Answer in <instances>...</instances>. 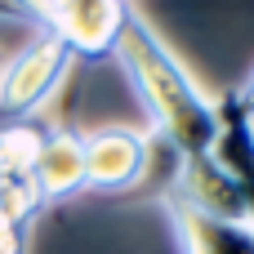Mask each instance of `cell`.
<instances>
[{
    "label": "cell",
    "instance_id": "obj_11",
    "mask_svg": "<svg viewBox=\"0 0 254 254\" xmlns=\"http://www.w3.org/2000/svg\"><path fill=\"white\" fill-rule=\"evenodd\" d=\"M0 18H13V22H31V27H40V18H36V9H31L27 0H0Z\"/></svg>",
    "mask_w": 254,
    "mask_h": 254
},
{
    "label": "cell",
    "instance_id": "obj_15",
    "mask_svg": "<svg viewBox=\"0 0 254 254\" xmlns=\"http://www.w3.org/2000/svg\"><path fill=\"white\" fill-rule=\"evenodd\" d=\"M0 174H4V170H0Z\"/></svg>",
    "mask_w": 254,
    "mask_h": 254
},
{
    "label": "cell",
    "instance_id": "obj_3",
    "mask_svg": "<svg viewBox=\"0 0 254 254\" xmlns=\"http://www.w3.org/2000/svg\"><path fill=\"white\" fill-rule=\"evenodd\" d=\"M85 138V183L103 196L134 192L152 170V134L138 125H98Z\"/></svg>",
    "mask_w": 254,
    "mask_h": 254
},
{
    "label": "cell",
    "instance_id": "obj_7",
    "mask_svg": "<svg viewBox=\"0 0 254 254\" xmlns=\"http://www.w3.org/2000/svg\"><path fill=\"white\" fill-rule=\"evenodd\" d=\"M219 147H214V161L232 174L237 192H241V205H246V219L254 228V116L241 107L237 89L219 98Z\"/></svg>",
    "mask_w": 254,
    "mask_h": 254
},
{
    "label": "cell",
    "instance_id": "obj_10",
    "mask_svg": "<svg viewBox=\"0 0 254 254\" xmlns=\"http://www.w3.org/2000/svg\"><path fill=\"white\" fill-rule=\"evenodd\" d=\"M27 232L31 228H22V223L0 214V254H27Z\"/></svg>",
    "mask_w": 254,
    "mask_h": 254
},
{
    "label": "cell",
    "instance_id": "obj_12",
    "mask_svg": "<svg viewBox=\"0 0 254 254\" xmlns=\"http://www.w3.org/2000/svg\"><path fill=\"white\" fill-rule=\"evenodd\" d=\"M27 4L36 9V18H40V27H45V22H49V13H54L58 4H67V0H27Z\"/></svg>",
    "mask_w": 254,
    "mask_h": 254
},
{
    "label": "cell",
    "instance_id": "obj_4",
    "mask_svg": "<svg viewBox=\"0 0 254 254\" xmlns=\"http://www.w3.org/2000/svg\"><path fill=\"white\" fill-rule=\"evenodd\" d=\"M129 0H67L49 13V31L71 49V58L103 63L116 54V40L129 22Z\"/></svg>",
    "mask_w": 254,
    "mask_h": 254
},
{
    "label": "cell",
    "instance_id": "obj_14",
    "mask_svg": "<svg viewBox=\"0 0 254 254\" xmlns=\"http://www.w3.org/2000/svg\"><path fill=\"white\" fill-rule=\"evenodd\" d=\"M0 67H4V54H0Z\"/></svg>",
    "mask_w": 254,
    "mask_h": 254
},
{
    "label": "cell",
    "instance_id": "obj_9",
    "mask_svg": "<svg viewBox=\"0 0 254 254\" xmlns=\"http://www.w3.org/2000/svg\"><path fill=\"white\" fill-rule=\"evenodd\" d=\"M40 210H45V201H40V192H36V183H31V179L0 174V214H4V219H13V223L31 228Z\"/></svg>",
    "mask_w": 254,
    "mask_h": 254
},
{
    "label": "cell",
    "instance_id": "obj_8",
    "mask_svg": "<svg viewBox=\"0 0 254 254\" xmlns=\"http://www.w3.org/2000/svg\"><path fill=\"white\" fill-rule=\"evenodd\" d=\"M45 134H49V125H36V121L0 125V170L18 174V179H31V170L40 161V147H45Z\"/></svg>",
    "mask_w": 254,
    "mask_h": 254
},
{
    "label": "cell",
    "instance_id": "obj_2",
    "mask_svg": "<svg viewBox=\"0 0 254 254\" xmlns=\"http://www.w3.org/2000/svg\"><path fill=\"white\" fill-rule=\"evenodd\" d=\"M71 67V49L49 31L40 27L13 58H4L0 67V121H31L49 98L54 89L63 85Z\"/></svg>",
    "mask_w": 254,
    "mask_h": 254
},
{
    "label": "cell",
    "instance_id": "obj_5",
    "mask_svg": "<svg viewBox=\"0 0 254 254\" xmlns=\"http://www.w3.org/2000/svg\"><path fill=\"white\" fill-rule=\"evenodd\" d=\"M165 214L183 254H254V228L246 214H214L165 188Z\"/></svg>",
    "mask_w": 254,
    "mask_h": 254
},
{
    "label": "cell",
    "instance_id": "obj_6",
    "mask_svg": "<svg viewBox=\"0 0 254 254\" xmlns=\"http://www.w3.org/2000/svg\"><path fill=\"white\" fill-rule=\"evenodd\" d=\"M31 183H36L45 205H58V201H71V196L89 192V183H85V138L76 129L49 125L40 161L31 170Z\"/></svg>",
    "mask_w": 254,
    "mask_h": 254
},
{
    "label": "cell",
    "instance_id": "obj_1",
    "mask_svg": "<svg viewBox=\"0 0 254 254\" xmlns=\"http://www.w3.org/2000/svg\"><path fill=\"white\" fill-rule=\"evenodd\" d=\"M112 58L125 67L147 121L165 134V143L179 152V161H210L219 147V125H223L219 103L192 80V71L174 58V49L161 40V31L147 18L129 13Z\"/></svg>",
    "mask_w": 254,
    "mask_h": 254
},
{
    "label": "cell",
    "instance_id": "obj_13",
    "mask_svg": "<svg viewBox=\"0 0 254 254\" xmlns=\"http://www.w3.org/2000/svg\"><path fill=\"white\" fill-rule=\"evenodd\" d=\"M237 98H241V107H246V112H250V116H254V71H250V76H246V85L237 89Z\"/></svg>",
    "mask_w": 254,
    "mask_h": 254
}]
</instances>
